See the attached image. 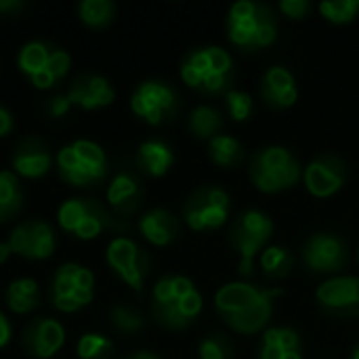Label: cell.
I'll list each match as a JSON object with an SVG mask.
<instances>
[{
  "label": "cell",
  "instance_id": "cell-1",
  "mask_svg": "<svg viewBox=\"0 0 359 359\" xmlns=\"http://www.w3.org/2000/svg\"><path fill=\"white\" fill-rule=\"evenodd\" d=\"M280 294V288H259L248 282H229L215 294V309L231 330L240 334H257L269 324L273 303Z\"/></svg>",
  "mask_w": 359,
  "mask_h": 359
},
{
  "label": "cell",
  "instance_id": "cell-2",
  "mask_svg": "<svg viewBox=\"0 0 359 359\" xmlns=\"http://www.w3.org/2000/svg\"><path fill=\"white\" fill-rule=\"evenodd\" d=\"M204 301L185 276H164L151 290V318L164 330H185L202 313Z\"/></svg>",
  "mask_w": 359,
  "mask_h": 359
},
{
  "label": "cell",
  "instance_id": "cell-3",
  "mask_svg": "<svg viewBox=\"0 0 359 359\" xmlns=\"http://www.w3.org/2000/svg\"><path fill=\"white\" fill-rule=\"evenodd\" d=\"M181 80L202 95H223L231 90L236 65L231 55L221 46H200L189 50L181 61Z\"/></svg>",
  "mask_w": 359,
  "mask_h": 359
},
{
  "label": "cell",
  "instance_id": "cell-4",
  "mask_svg": "<svg viewBox=\"0 0 359 359\" xmlns=\"http://www.w3.org/2000/svg\"><path fill=\"white\" fill-rule=\"evenodd\" d=\"M225 27L231 44L244 53L269 48L278 40V17L273 8L263 2L242 0L231 4Z\"/></svg>",
  "mask_w": 359,
  "mask_h": 359
},
{
  "label": "cell",
  "instance_id": "cell-5",
  "mask_svg": "<svg viewBox=\"0 0 359 359\" xmlns=\"http://www.w3.org/2000/svg\"><path fill=\"white\" fill-rule=\"evenodd\" d=\"M57 172L76 189H99L107 181L109 162L101 145L78 139L57 151Z\"/></svg>",
  "mask_w": 359,
  "mask_h": 359
},
{
  "label": "cell",
  "instance_id": "cell-6",
  "mask_svg": "<svg viewBox=\"0 0 359 359\" xmlns=\"http://www.w3.org/2000/svg\"><path fill=\"white\" fill-rule=\"evenodd\" d=\"M252 185L263 194H280L303 179V166L284 145H267L252 154L248 164Z\"/></svg>",
  "mask_w": 359,
  "mask_h": 359
},
{
  "label": "cell",
  "instance_id": "cell-7",
  "mask_svg": "<svg viewBox=\"0 0 359 359\" xmlns=\"http://www.w3.org/2000/svg\"><path fill=\"white\" fill-rule=\"evenodd\" d=\"M59 227L76 240H95L105 229L124 231L126 223L118 221L99 200L95 198H72L65 200L57 210Z\"/></svg>",
  "mask_w": 359,
  "mask_h": 359
},
{
  "label": "cell",
  "instance_id": "cell-8",
  "mask_svg": "<svg viewBox=\"0 0 359 359\" xmlns=\"http://www.w3.org/2000/svg\"><path fill=\"white\" fill-rule=\"evenodd\" d=\"M271 233H273V221L267 212L259 208H250L238 215V219L229 229V244L240 257L238 271L242 276L255 273V259L259 252H263Z\"/></svg>",
  "mask_w": 359,
  "mask_h": 359
},
{
  "label": "cell",
  "instance_id": "cell-9",
  "mask_svg": "<svg viewBox=\"0 0 359 359\" xmlns=\"http://www.w3.org/2000/svg\"><path fill=\"white\" fill-rule=\"evenodd\" d=\"M95 297V276L78 263H63L55 269L48 286V299L61 313H76L90 305Z\"/></svg>",
  "mask_w": 359,
  "mask_h": 359
},
{
  "label": "cell",
  "instance_id": "cell-10",
  "mask_svg": "<svg viewBox=\"0 0 359 359\" xmlns=\"http://www.w3.org/2000/svg\"><path fill=\"white\" fill-rule=\"evenodd\" d=\"M231 212V198L217 185H202L194 189L183 204V221L194 231L221 229Z\"/></svg>",
  "mask_w": 359,
  "mask_h": 359
},
{
  "label": "cell",
  "instance_id": "cell-11",
  "mask_svg": "<svg viewBox=\"0 0 359 359\" xmlns=\"http://www.w3.org/2000/svg\"><path fill=\"white\" fill-rule=\"evenodd\" d=\"M179 93L172 84L164 80H145L137 84L130 95L133 114L149 126H160L175 120L179 114Z\"/></svg>",
  "mask_w": 359,
  "mask_h": 359
},
{
  "label": "cell",
  "instance_id": "cell-12",
  "mask_svg": "<svg viewBox=\"0 0 359 359\" xmlns=\"http://www.w3.org/2000/svg\"><path fill=\"white\" fill-rule=\"evenodd\" d=\"M109 269L124 282L128 284L137 294L143 292L145 278L151 267L149 255L130 238H114L107 246L105 252Z\"/></svg>",
  "mask_w": 359,
  "mask_h": 359
},
{
  "label": "cell",
  "instance_id": "cell-13",
  "mask_svg": "<svg viewBox=\"0 0 359 359\" xmlns=\"http://www.w3.org/2000/svg\"><path fill=\"white\" fill-rule=\"evenodd\" d=\"M303 263L311 273L337 276L349 265V246L339 233H313L303 246Z\"/></svg>",
  "mask_w": 359,
  "mask_h": 359
},
{
  "label": "cell",
  "instance_id": "cell-14",
  "mask_svg": "<svg viewBox=\"0 0 359 359\" xmlns=\"http://www.w3.org/2000/svg\"><path fill=\"white\" fill-rule=\"evenodd\" d=\"M8 246L13 255L23 257L27 261H44L53 257L57 248V236L53 227L42 219H25L21 221L8 236Z\"/></svg>",
  "mask_w": 359,
  "mask_h": 359
},
{
  "label": "cell",
  "instance_id": "cell-15",
  "mask_svg": "<svg viewBox=\"0 0 359 359\" xmlns=\"http://www.w3.org/2000/svg\"><path fill=\"white\" fill-rule=\"evenodd\" d=\"M303 183L313 198H330L347 183V164L337 154H320L303 168Z\"/></svg>",
  "mask_w": 359,
  "mask_h": 359
},
{
  "label": "cell",
  "instance_id": "cell-16",
  "mask_svg": "<svg viewBox=\"0 0 359 359\" xmlns=\"http://www.w3.org/2000/svg\"><path fill=\"white\" fill-rule=\"evenodd\" d=\"M316 299L328 316L355 318L359 316V278L334 276L316 290Z\"/></svg>",
  "mask_w": 359,
  "mask_h": 359
},
{
  "label": "cell",
  "instance_id": "cell-17",
  "mask_svg": "<svg viewBox=\"0 0 359 359\" xmlns=\"http://www.w3.org/2000/svg\"><path fill=\"white\" fill-rule=\"evenodd\" d=\"M23 351L36 359L55 358L65 345V328L59 320L36 318L32 320L21 337Z\"/></svg>",
  "mask_w": 359,
  "mask_h": 359
},
{
  "label": "cell",
  "instance_id": "cell-18",
  "mask_svg": "<svg viewBox=\"0 0 359 359\" xmlns=\"http://www.w3.org/2000/svg\"><path fill=\"white\" fill-rule=\"evenodd\" d=\"M53 166L50 147L40 137H25L17 143L11 156V168L17 177L42 179Z\"/></svg>",
  "mask_w": 359,
  "mask_h": 359
},
{
  "label": "cell",
  "instance_id": "cell-19",
  "mask_svg": "<svg viewBox=\"0 0 359 359\" xmlns=\"http://www.w3.org/2000/svg\"><path fill=\"white\" fill-rule=\"evenodd\" d=\"M67 99L72 103V107H80L86 111L93 109H101L111 105V101L116 99V90L109 84L107 78L99 76V74H78L67 90Z\"/></svg>",
  "mask_w": 359,
  "mask_h": 359
},
{
  "label": "cell",
  "instance_id": "cell-20",
  "mask_svg": "<svg viewBox=\"0 0 359 359\" xmlns=\"http://www.w3.org/2000/svg\"><path fill=\"white\" fill-rule=\"evenodd\" d=\"M261 99L271 109H288L299 99V86L292 72L284 65L269 67L259 84Z\"/></svg>",
  "mask_w": 359,
  "mask_h": 359
},
{
  "label": "cell",
  "instance_id": "cell-21",
  "mask_svg": "<svg viewBox=\"0 0 359 359\" xmlns=\"http://www.w3.org/2000/svg\"><path fill=\"white\" fill-rule=\"evenodd\" d=\"M143 196H145L143 183L130 170L116 172V177L107 185V202L114 208V212L120 217H128L137 212L139 206L143 204Z\"/></svg>",
  "mask_w": 359,
  "mask_h": 359
},
{
  "label": "cell",
  "instance_id": "cell-22",
  "mask_svg": "<svg viewBox=\"0 0 359 359\" xmlns=\"http://www.w3.org/2000/svg\"><path fill=\"white\" fill-rule=\"evenodd\" d=\"M141 236L154 246H168L181 236V221L166 208H154L139 219Z\"/></svg>",
  "mask_w": 359,
  "mask_h": 359
},
{
  "label": "cell",
  "instance_id": "cell-23",
  "mask_svg": "<svg viewBox=\"0 0 359 359\" xmlns=\"http://www.w3.org/2000/svg\"><path fill=\"white\" fill-rule=\"evenodd\" d=\"M259 359H303V341L299 332L286 326L269 328L263 334Z\"/></svg>",
  "mask_w": 359,
  "mask_h": 359
},
{
  "label": "cell",
  "instance_id": "cell-24",
  "mask_svg": "<svg viewBox=\"0 0 359 359\" xmlns=\"http://www.w3.org/2000/svg\"><path fill=\"white\" fill-rule=\"evenodd\" d=\"M137 168L147 177H164L175 164V151L160 139L143 141L137 149Z\"/></svg>",
  "mask_w": 359,
  "mask_h": 359
},
{
  "label": "cell",
  "instance_id": "cell-25",
  "mask_svg": "<svg viewBox=\"0 0 359 359\" xmlns=\"http://www.w3.org/2000/svg\"><path fill=\"white\" fill-rule=\"evenodd\" d=\"M40 286L32 278L13 280L6 288V305L17 316H27L40 307Z\"/></svg>",
  "mask_w": 359,
  "mask_h": 359
},
{
  "label": "cell",
  "instance_id": "cell-26",
  "mask_svg": "<svg viewBox=\"0 0 359 359\" xmlns=\"http://www.w3.org/2000/svg\"><path fill=\"white\" fill-rule=\"evenodd\" d=\"M187 128L196 139H204L210 141L217 135L223 133L225 128V118L223 114L212 107V105H198L191 109L189 118H187Z\"/></svg>",
  "mask_w": 359,
  "mask_h": 359
},
{
  "label": "cell",
  "instance_id": "cell-27",
  "mask_svg": "<svg viewBox=\"0 0 359 359\" xmlns=\"http://www.w3.org/2000/svg\"><path fill=\"white\" fill-rule=\"evenodd\" d=\"M208 158L212 164L221 168H236L244 162L246 149L242 141H238L231 135H217L215 139L208 141Z\"/></svg>",
  "mask_w": 359,
  "mask_h": 359
},
{
  "label": "cell",
  "instance_id": "cell-28",
  "mask_svg": "<svg viewBox=\"0 0 359 359\" xmlns=\"http://www.w3.org/2000/svg\"><path fill=\"white\" fill-rule=\"evenodd\" d=\"M23 208V191L13 170H0V225L13 221Z\"/></svg>",
  "mask_w": 359,
  "mask_h": 359
},
{
  "label": "cell",
  "instance_id": "cell-29",
  "mask_svg": "<svg viewBox=\"0 0 359 359\" xmlns=\"http://www.w3.org/2000/svg\"><path fill=\"white\" fill-rule=\"evenodd\" d=\"M53 46L50 42H44V40H32V42H25L17 55V65L21 69V74H25L29 80L36 78L40 72H44V67L48 65V59H50V53H53Z\"/></svg>",
  "mask_w": 359,
  "mask_h": 359
},
{
  "label": "cell",
  "instance_id": "cell-30",
  "mask_svg": "<svg viewBox=\"0 0 359 359\" xmlns=\"http://www.w3.org/2000/svg\"><path fill=\"white\" fill-rule=\"evenodd\" d=\"M72 67V57L67 50L59 48V46H53V53H50V59H48V65L44 67V72H40L36 78H32L29 82L40 88V90H48L53 86H57L69 72Z\"/></svg>",
  "mask_w": 359,
  "mask_h": 359
},
{
  "label": "cell",
  "instance_id": "cell-31",
  "mask_svg": "<svg viewBox=\"0 0 359 359\" xmlns=\"http://www.w3.org/2000/svg\"><path fill=\"white\" fill-rule=\"evenodd\" d=\"M116 4L111 0H82L78 4V17L84 25L93 29L107 27L116 19Z\"/></svg>",
  "mask_w": 359,
  "mask_h": 359
},
{
  "label": "cell",
  "instance_id": "cell-32",
  "mask_svg": "<svg viewBox=\"0 0 359 359\" xmlns=\"http://www.w3.org/2000/svg\"><path fill=\"white\" fill-rule=\"evenodd\" d=\"M294 267V255L286 246H269L261 252V269L271 280L290 276Z\"/></svg>",
  "mask_w": 359,
  "mask_h": 359
},
{
  "label": "cell",
  "instance_id": "cell-33",
  "mask_svg": "<svg viewBox=\"0 0 359 359\" xmlns=\"http://www.w3.org/2000/svg\"><path fill=\"white\" fill-rule=\"evenodd\" d=\"M109 326L118 334H137L145 326V318L128 305H114L109 309Z\"/></svg>",
  "mask_w": 359,
  "mask_h": 359
},
{
  "label": "cell",
  "instance_id": "cell-34",
  "mask_svg": "<svg viewBox=\"0 0 359 359\" xmlns=\"http://www.w3.org/2000/svg\"><path fill=\"white\" fill-rule=\"evenodd\" d=\"M78 359H111L114 358V343L97 332H86L76 347Z\"/></svg>",
  "mask_w": 359,
  "mask_h": 359
},
{
  "label": "cell",
  "instance_id": "cell-35",
  "mask_svg": "<svg viewBox=\"0 0 359 359\" xmlns=\"http://www.w3.org/2000/svg\"><path fill=\"white\" fill-rule=\"evenodd\" d=\"M318 8L326 21L345 25L351 23L359 15V0H324Z\"/></svg>",
  "mask_w": 359,
  "mask_h": 359
},
{
  "label": "cell",
  "instance_id": "cell-36",
  "mask_svg": "<svg viewBox=\"0 0 359 359\" xmlns=\"http://www.w3.org/2000/svg\"><path fill=\"white\" fill-rule=\"evenodd\" d=\"M200 359H233V343L223 332L206 334L198 345Z\"/></svg>",
  "mask_w": 359,
  "mask_h": 359
},
{
  "label": "cell",
  "instance_id": "cell-37",
  "mask_svg": "<svg viewBox=\"0 0 359 359\" xmlns=\"http://www.w3.org/2000/svg\"><path fill=\"white\" fill-rule=\"evenodd\" d=\"M225 105H227L229 118L236 120V122H246L252 116V111H255L252 97L248 93L236 90V88H231V90L225 93Z\"/></svg>",
  "mask_w": 359,
  "mask_h": 359
},
{
  "label": "cell",
  "instance_id": "cell-38",
  "mask_svg": "<svg viewBox=\"0 0 359 359\" xmlns=\"http://www.w3.org/2000/svg\"><path fill=\"white\" fill-rule=\"evenodd\" d=\"M278 6H280V11H282L288 19H294V21L305 19V17L311 13V8H313V4H311L309 0H282Z\"/></svg>",
  "mask_w": 359,
  "mask_h": 359
},
{
  "label": "cell",
  "instance_id": "cell-39",
  "mask_svg": "<svg viewBox=\"0 0 359 359\" xmlns=\"http://www.w3.org/2000/svg\"><path fill=\"white\" fill-rule=\"evenodd\" d=\"M69 107H72V103H69L67 95H55V97L48 101V114H50L53 118L65 116V114L69 111Z\"/></svg>",
  "mask_w": 359,
  "mask_h": 359
},
{
  "label": "cell",
  "instance_id": "cell-40",
  "mask_svg": "<svg viewBox=\"0 0 359 359\" xmlns=\"http://www.w3.org/2000/svg\"><path fill=\"white\" fill-rule=\"evenodd\" d=\"M13 126H15V120H13V114L0 103V139L8 137L13 133Z\"/></svg>",
  "mask_w": 359,
  "mask_h": 359
},
{
  "label": "cell",
  "instance_id": "cell-41",
  "mask_svg": "<svg viewBox=\"0 0 359 359\" xmlns=\"http://www.w3.org/2000/svg\"><path fill=\"white\" fill-rule=\"evenodd\" d=\"M25 8L23 0H0V15L4 17H15Z\"/></svg>",
  "mask_w": 359,
  "mask_h": 359
},
{
  "label": "cell",
  "instance_id": "cell-42",
  "mask_svg": "<svg viewBox=\"0 0 359 359\" xmlns=\"http://www.w3.org/2000/svg\"><path fill=\"white\" fill-rule=\"evenodd\" d=\"M11 337H13V328H11V322H8V320H6V316H4V313L0 311V349L8 345Z\"/></svg>",
  "mask_w": 359,
  "mask_h": 359
},
{
  "label": "cell",
  "instance_id": "cell-43",
  "mask_svg": "<svg viewBox=\"0 0 359 359\" xmlns=\"http://www.w3.org/2000/svg\"><path fill=\"white\" fill-rule=\"evenodd\" d=\"M122 359H160L154 351H145V349H141V351H135V353H130V355H126V358Z\"/></svg>",
  "mask_w": 359,
  "mask_h": 359
},
{
  "label": "cell",
  "instance_id": "cell-44",
  "mask_svg": "<svg viewBox=\"0 0 359 359\" xmlns=\"http://www.w3.org/2000/svg\"><path fill=\"white\" fill-rule=\"evenodd\" d=\"M11 255H13V250L8 246V242H0V265H4Z\"/></svg>",
  "mask_w": 359,
  "mask_h": 359
},
{
  "label": "cell",
  "instance_id": "cell-45",
  "mask_svg": "<svg viewBox=\"0 0 359 359\" xmlns=\"http://www.w3.org/2000/svg\"><path fill=\"white\" fill-rule=\"evenodd\" d=\"M351 359H359V343L353 347V351H351Z\"/></svg>",
  "mask_w": 359,
  "mask_h": 359
},
{
  "label": "cell",
  "instance_id": "cell-46",
  "mask_svg": "<svg viewBox=\"0 0 359 359\" xmlns=\"http://www.w3.org/2000/svg\"><path fill=\"white\" fill-rule=\"evenodd\" d=\"M355 261H358V265H359V248H358V252H355Z\"/></svg>",
  "mask_w": 359,
  "mask_h": 359
}]
</instances>
